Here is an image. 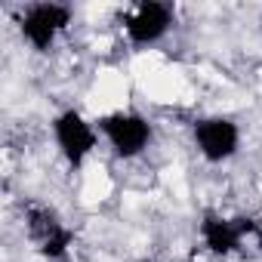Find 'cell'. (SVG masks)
Returning a JSON list of instances; mask_svg holds the SVG:
<instances>
[{"label":"cell","instance_id":"obj_7","mask_svg":"<svg viewBox=\"0 0 262 262\" xmlns=\"http://www.w3.org/2000/svg\"><path fill=\"white\" fill-rule=\"evenodd\" d=\"M191 145L207 164H228L241 151V123L228 114H204L191 123Z\"/></svg>","mask_w":262,"mask_h":262},{"label":"cell","instance_id":"obj_8","mask_svg":"<svg viewBox=\"0 0 262 262\" xmlns=\"http://www.w3.org/2000/svg\"><path fill=\"white\" fill-rule=\"evenodd\" d=\"M133 262H158L155 256H139V259H133Z\"/></svg>","mask_w":262,"mask_h":262},{"label":"cell","instance_id":"obj_11","mask_svg":"<svg viewBox=\"0 0 262 262\" xmlns=\"http://www.w3.org/2000/svg\"><path fill=\"white\" fill-rule=\"evenodd\" d=\"M259 228H262V216H259Z\"/></svg>","mask_w":262,"mask_h":262},{"label":"cell","instance_id":"obj_5","mask_svg":"<svg viewBox=\"0 0 262 262\" xmlns=\"http://www.w3.org/2000/svg\"><path fill=\"white\" fill-rule=\"evenodd\" d=\"M173 25H176V7L167 0H139L120 19L123 37L133 50L158 47L173 31Z\"/></svg>","mask_w":262,"mask_h":262},{"label":"cell","instance_id":"obj_1","mask_svg":"<svg viewBox=\"0 0 262 262\" xmlns=\"http://www.w3.org/2000/svg\"><path fill=\"white\" fill-rule=\"evenodd\" d=\"M22 228H25V237L34 247V253L43 256L47 262L68 259V253L77 241V234L65 222V216L43 201H25L22 204Z\"/></svg>","mask_w":262,"mask_h":262},{"label":"cell","instance_id":"obj_9","mask_svg":"<svg viewBox=\"0 0 262 262\" xmlns=\"http://www.w3.org/2000/svg\"><path fill=\"white\" fill-rule=\"evenodd\" d=\"M176 262H198V259H191V256H185V259H176Z\"/></svg>","mask_w":262,"mask_h":262},{"label":"cell","instance_id":"obj_4","mask_svg":"<svg viewBox=\"0 0 262 262\" xmlns=\"http://www.w3.org/2000/svg\"><path fill=\"white\" fill-rule=\"evenodd\" d=\"M50 133H53L56 151L62 155V161L71 170H80L93 158V151L99 148V142H102L96 120H90L80 108H62V111H56L53 120H50Z\"/></svg>","mask_w":262,"mask_h":262},{"label":"cell","instance_id":"obj_10","mask_svg":"<svg viewBox=\"0 0 262 262\" xmlns=\"http://www.w3.org/2000/svg\"><path fill=\"white\" fill-rule=\"evenodd\" d=\"M259 31H262V16H259Z\"/></svg>","mask_w":262,"mask_h":262},{"label":"cell","instance_id":"obj_3","mask_svg":"<svg viewBox=\"0 0 262 262\" xmlns=\"http://www.w3.org/2000/svg\"><path fill=\"white\" fill-rule=\"evenodd\" d=\"M71 22H74V7L59 4V0H37V4L22 7L16 16L19 37L40 56L56 50L59 37L71 28Z\"/></svg>","mask_w":262,"mask_h":262},{"label":"cell","instance_id":"obj_6","mask_svg":"<svg viewBox=\"0 0 262 262\" xmlns=\"http://www.w3.org/2000/svg\"><path fill=\"white\" fill-rule=\"evenodd\" d=\"M259 231V222L250 216H225L219 210H204L198 222L201 247L210 256H234L244 250V241Z\"/></svg>","mask_w":262,"mask_h":262},{"label":"cell","instance_id":"obj_2","mask_svg":"<svg viewBox=\"0 0 262 262\" xmlns=\"http://www.w3.org/2000/svg\"><path fill=\"white\" fill-rule=\"evenodd\" d=\"M96 126H99L102 142L111 148V155L117 161H136V158H142L148 151L151 139H155L151 120L142 111H136V108L108 111V114L96 117Z\"/></svg>","mask_w":262,"mask_h":262}]
</instances>
